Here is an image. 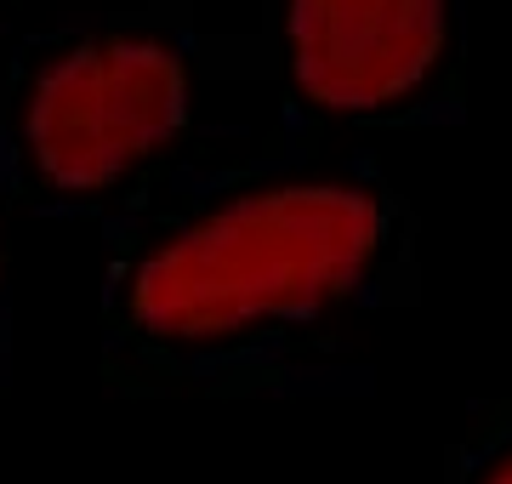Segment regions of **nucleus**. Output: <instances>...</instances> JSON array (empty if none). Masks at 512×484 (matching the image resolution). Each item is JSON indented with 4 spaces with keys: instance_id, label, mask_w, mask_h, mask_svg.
I'll list each match as a JSON object with an SVG mask.
<instances>
[{
    "instance_id": "nucleus-1",
    "label": "nucleus",
    "mask_w": 512,
    "mask_h": 484,
    "mask_svg": "<svg viewBox=\"0 0 512 484\" xmlns=\"http://www.w3.org/2000/svg\"><path fill=\"white\" fill-rule=\"evenodd\" d=\"M370 240L376 211L348 188L262 194L165 245L137 280V314L183 336L302 314L365 268Z\"/></svg>"
},
{
    "instance_id": "nucleus-2",
    "label": "nucleus",
    "mask_w": 512,
    "mask_h": 484,
    "mask_svg": "<svg viewBox=\"0 0 512 484\" xmlns=\"http://www.w3.org/2000/svg\"><path fill=\"white\" fill-rule=\"evenodd\" d=\"M177 114H183V75L171 57L154 46H97L46 75L29 131L40 166L57 183L92 188L165 143Z\"/></svg>"
},
{
    "instance_id": "nucleus-3",
    "label": "nucleus",
    "mask_w": 512,
    "mask_h": 484,
    "mask_svg": "<svg viewBox=\"0 0 512 484\" xmlns=\"http://www.w3.org/2000/svg\"><path fill=\"white\" fill-rule=\"evenodd\" d=\"M296 69L336 109H370L416 86L439 52V0H296Z\"/></svg>"
},
{
    "instance_id": "nucleus-4",
    "label": "nucleus",
    "mask_w": 512,
    "mask_h": 484,
    "mask_svg": "<svg viewBox=\"0 0 512 484\" xmlns=\"http://www.w3.org/2000/svg\"><path fill=\"white\" fill-rule=\"evenodd\" d=\"M490 484H512V462H507V467H501V473H495V479H490Z\"/></svg>"
}]
</instances>
